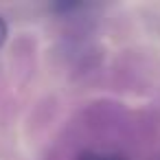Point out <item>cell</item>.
Segmentation results:
<instances>
[{
	"label": "cell",
	"instance_id": "1",
	"mask_svg": "<svg viewBox=\"0 0 160 160\" xmlns=\"http://www.w3.org/2000/svg\"><path fill=\"white\" fill-rule=\"evenodd\" d=\"M79 160H123L116 153H101V151H83Z\"/></svg>",
	"mask_w": 160,
	"mask_h": 160
},
{
	"label": "cell",
	"instance_id": "2",
	"mask_svg": "<svg viewBox=\"0 0 160 160\" xmlns=\"http://www.w3.org/2000/svg\"><path fill=\"white\" fill-rule=\"evenodd\" d=\"M5 40H7V22L0 18V46L5 44Z\"/></svg>",
	"mask_w": 160,
	"mask_h": 160
}]
</instances>
